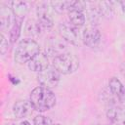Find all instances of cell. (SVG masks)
<instances>
[{"label":"cell","instance_id":"cell-14","mask_svg":"<svg viewBox=\"0 0 125 125\" xmlns=\"http://www.w3.org/2000/svg\"><path fill=\"white\" fill-rule=\"evenodd\" d=\"M41 29H42V26L37 21L35 20L26 21L24 25V31H25V34L29 36V38L33 39L35 37H38L41 33Z\"/></svg>","mask_w":125,"mask_h":125},{"label":"cell","instance_id":"cell-12","mask_svg":"<svg viewBox=\"0 0 125 125\" xmlns=\"http://www.w3.org/2000/svg\"><path fill=\"white\" fill-rule=\"evenodd\" d=\"M32 109H33V107L30 104V102L26 101V100H19L13 105V112H14L15 116L20 119L28 116L31 113Z\"/></svg>","mask_w":125,"mask_h":125},{"label":"cell","instance_id":"cell-2","mask_svg":"<svg viewBox=\"0 0 125 125\" xmlns=\"http://www.w3.org/2000/svg\"><path fill=\"white\" fill-rule=\"evenodd\" d=\"M38 53H40L39 44L34 39L24 38L18 43L14 55V60L17 63L23 64L28 62Z\"/></svg>","mask_w":125,"mask_h":125},{"label":"cell","instance_id":"cell-10","mask_svg":"<svg viewBox=\"0 0 125 125\" xmlns=\"http://www.w3.org/2000/svg\"><path fill=\"white\" fill-rule=\"evenodd\" d=\"M28 68L33 72H41L49 67V57L46 53H38L27 62Z\"/></svg>","mask_w":125,"mask_h":125},{"label":"cell","instance_id":"cell-23","mask_svg":"<svg viewBox=\"0 0 125 125\" xmlns=\"http://www.w3.org/2000/svg\"><path fill=\"white\" fill-rule=\"evenodd\" d=\"M118 4L120 5V8H121L122 12L125 14V0H124V1H120V2H118Z\"/></svg>","mask_w":125,"mask_h":125},{"label":"cell","instance_id":"cell-11","mask_svg":"<svg viewBox=\"0 0 125 125\" xmlns=\"http://www.w3.org/2000/svg\"><path fill=\"white\" fill-rule=\"evenodd\" d=\"M16 21V17L8 5L1 4L0 6V27L2 30L9 29L12 27Z\"/></svg>","mask_w":125,"mask_h":125},{"label":"cell","instance_id":"cell-20","mask_svg":"<svg viewBox=\"0 0 125 125\" xmlns=\"http://www.w3.org/2000/svg\"><path fill=\"white\" fill-rule=\"evenodd\" d=\"M52 120L42 114H38L33 119V125H52Z\"/></svg>","mask_w":125,"mask_h":125},{"label":"cell","instance_id":"cell-13","mask_svg":"<svg viewBox=\"0 0 125 125\" xmlns=\"http://www.w3.org/2000/svg\"><path fill=\"white\" fill-rule=\"evenodd\" d=\"M10 7L16 18L24 19L25 15L29 11V3L25 1H12Z\"/></svg>","mask_w":125,"mask_h":125},{"label":"cell","instance_id":"cell-22","mask_svg":"<svg viewBox=\"0 0 125 125\" xmlns=\"http://www.w3.org/2000/svg\"><path fill=\"white\" fill-rule=\"evenodd\" d=\"M118 101H119L120 104H121L123 107H125V90H124V92L122 93V95L118 98Z\"/></svg>","mask_w":125,"mask_h":125},{"label":"cell","instance_id":"cell-26","mask_svg":"<svg viewBox=\"0 0 125 125\" xmlns=\"http://www.w3.org/2000/svg\"><path fill=\"white\" fill-rule=\"evenodd\" d=\"M52 125H62V124H60V123H53Z\"/></svg>","mask_w":125,"mask_h":125},{"label":"cell","instance_id":"cell-24","mask_svg":"<svg viewBox=\"0 0 125 125\" xmlns=\"http://www.w3.org/2000/svg\"><path fill=\"white\" fill-rule=\"evenodd\" d=\"M20 125H31V123L29 121H27V120H23V121H21L20 123Z\"/></svg>","mask_w":125,"mask_h":125},{"label":"cell","instance_id":"cell-3","mask_svg":"<svg viewBox=\"0 0 125 125\" xmlns=\"http://www.w3.org/2000/svg\"><path fill=\"white\" fill-rule=\"evenodd\" d=\"M79 59L71 53H63L53 59L52 66L61 74H71L79 68Z\"/></svg>","mask_w":125,"mask_h":125},{"label":"cell","instance_id":"cell-17","mask_svg":"<svg viewBox=\"0 0 125 125\" xmlns=\"http://www.w3.org/2000/svg\"><path fill=\"white\" fill-rule=\"evenodd\" d=\"M108 90L111 92L113 96H115L118 100V98L122 95V93L125 90V86L123 83L117 78V77H111L108 80Z\"/></svg>","mask_w":125,"mask_h":125},{"label":"cell","instance_id":"cell-7","mask_svg":"<svg viewBox=\"0 0 125 125\" xmlns=\"http://www.w3.org/2000/svg\"><path fill=\"white\" fill-rule=\"evenodd\" d=\"M50 3L40 2L36 7L37 21L42 28H51L54 25V19L50 13Z\"/></svg>","mask_w":125,"mask_h":125},{"label":"cell","instance_id":"cell-1","mask_svg":"<svg viewBox=\"0 0 125 125\" xmlns=\"http://www.w3.org/2000/svg\"><path fill=\"white\" fill-rule=\"evenodd\" d=\"M29 102L34 110L38 112H45L56 105L57 98L51 89L43 86H37L31 91L29 95Z\"/></svg>","mask_w":125,"mask_h":125},{"label":"cell","instance_id":"cell-21","mask_svg":"<svg viewBox=\"0 0 125 125\" xmlns=\"http://www.w3.org/2000/svg\"><path fill=\"white\" fill-rule=\"evenodd\" d=\"M9 39H7L5 37V35L3 33H1V44H0V51H1V55H5L8 52L9 49Z\"/></svg>","mask_w":125,"mask_h":125},{"label":"cell","instance_id":"cell-16","mask_svg":"<svg viewBox=\"0 0 125 125\" xmlns=\"http://www.w3.org/2000/svg\"><path fill=\"white\" fill-rule=\"evenodd\" d=\"M22 22H23V19L16 18L14 24L12 25V27L9 30V41L11 44L16 43L18 41V39L20 38L21 32V27H22Z\"/></svg>","mask_w":125,"mask_h":125},{"label":"cell","instance_id":"cell-25","mask_svg":"<svg viewBox=\"0 0 125 125\" xmlns=\"http://www.w3.org/2000/svg\"><path fill=\"white\" fill-rule=\"evenodd\" d=\"M5 125H17V124H16L15 122H12V121H11V122H8V123H5Z\"/></svg>","mask_w":125,"mask_h":125},{"label":"cell","instance_id":"cell-27","mask_svg":"<svg viewBox=\"0 0 125 125\" xmlns=\"http://www.w3.org/2000/svg\"><path fill=\"white\" fill-rule=\"evenodd\" d=\"M110 125H113V124H110Z\"/></svg>","mask_w":125,"mask_h":125},{"label":"cell","instance_id":"cell-6","mask_svg":"<svg viewBox=\"0 0 125 125\" xmlns=\"http://www.w3.org/2000/svg\"><path fill=\"white\" fill-rule=\"evenodd\" d=\"M37 80L41 86L51 89L59 84L61 80V73H59L53 66L48 67L37 74Z\"/></svg>","mask_w":125,"mask_h":125},{"label":"cell","instance_id":"cell-18","mask_svg":"<svg viewBox=\"0 0 125 125\" xmlns=\"http://www.w3.org/2000/svg\"><path fill=\"white\" fill-rule=\"evenodd\" d=\"M74 1H52L50 2L51 8L58 14H63L65 12H69L73 7Z\"/></svg>","mask_w":125,"mask_h":125},{"label":"cell","instance_id":"cell-9","mask_svg":"<svg viewBox=\"0 0 125 125\" xmlns=\"http://www.w3.org/2000/svg\"><path fill=\"white\" fill-rule=\"evenodd\" d=\"M106 117L113 125H125V107L111 104L106 109Z\"/></svg>","mask_w":125,"mask_h":125},{"label":"cell","instance_id":"cell-5","mask_svg":"<svg viewBox=\"0 0 125 125\" xmlns=\"http://www.w3.org/2000/svg\"><path fill=\"white\" fill-rule=\"evenodd\" d=\"M59 33L62 40L69 44L76 46L80 42V34L78 28L72 25L70 22H61L59 24Z\"/></svg>","mask_w":125,"mask_h":125},{"label":"cell","instance_id":"cell-19","mask_svg":"<svg viewBox=\"0 0 125 125\" xmlns=\"http://www.w3.org/2000/svg\"><path fill=\"white\" fill-rule=\"evenodd\" d=\"M112 2H99L98 3V10L102 17H104L106 19L112 18L113 16V7Z\"/></svg>","mask_w":125,"mask_h":125},{"label":"cell","instance_id":"cell-15","mask_svg":"<svg viewBox=\"0 0 125 125\" xmlns=\"http://www.w3.org/2000/svg\"><path fill=\"white\" fill-rule=\"evenodd\" d=\"M65 45L62 43V41H60L58 39L52 40L47 46H46V52L49 54V56H59L61 54L65 53ZM54 57V58H55Z\"/></svg>","mask_w":125,"mask_h":125},{"label":"cell","instance_id":"cell-8","mask_svg":"<svg viewBox=\"0 0 125 125\" xmlns=\"http://www.w3.org/2000/svg\"><path fill=\"white\" fill-rule=\"evenodd\" d=\"M101 40L102 34L96 26H88L82 32V41L90 48L97 47L101 43Z\"/></svg>","mask_w":125,"mask_h":125},{"label":"cell","instance_id":"cell-4","mask_svg":"<svg viewBox=\"0 0 125 125\" xmlns=\"http://www.w3.org/2000/svg\"><path fill=\"white\" fill-rule=\"evenodd\" d=\"M85 6H86V2L74 1L73 7L67 13L69 22L77 28H79L85 24V21H86V16H85V12H84Z\"/></svg>","mask_w":125,"mask_h":125}]
</instances>
